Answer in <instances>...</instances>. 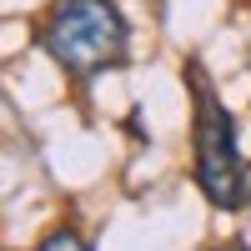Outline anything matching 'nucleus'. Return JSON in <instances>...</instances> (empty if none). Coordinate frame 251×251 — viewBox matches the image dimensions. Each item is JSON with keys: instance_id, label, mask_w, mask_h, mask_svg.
Segmentation results:
<instances>
[{"instance_id": "nucleus-1", "label": "nucleus", "mask_w": 251, "mask_h": 251, "mask_svg": "<svg viewBox=\"0 0 251 251\" xmlns=\"http://www.w3.org/2000/svg\"><path fill=\"white\" fill-rule=\"evenodd\" d=\"M191 80V156H196V186L216 211H241L251 201V181H246V161L236 146V116L221 106V96L211 86L196 60L186 66Z\"/></svg>"}, {"instance_id": "nucleus-2", "label": "nucleus", "mask_w": 251, "mask_h": 251, "mask_svg": "<svg viewBox=\"0 0 251 251\" xmlns=\"http://www.w3.org/2000/svg\"><path fill=\"white\" fill-rule=\"evenodd\" d=\"M40 46L71 75H96L126 60L131 25L111 0H55L40 25Z\"/></svg>"}, {"instance_id": "nucleus-3", "label": "nucleus", "mask_w": 251, "mask_h": 251, "mask_svg": "<svg viewBox=\"0 0 251 251\" xmlns=\"http://www.w3.org/2000/svg\"><path fill=\"white\" fill-rule=\"evenodd\" d=\"M35 251H91V246H86V236H80V231H50Z\"/></svg>"}]
</instances>
